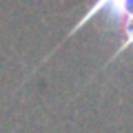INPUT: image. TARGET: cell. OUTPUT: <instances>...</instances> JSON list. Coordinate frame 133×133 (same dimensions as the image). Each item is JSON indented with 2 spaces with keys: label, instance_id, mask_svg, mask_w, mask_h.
<instances>
[{
  "label": "cell",
  "instance_id": "6da1fadb",
  "mask_svg": "<svg viewBox=\"0 0 133 133\" xmlns=\"http://www.w3.org/2000/svg\"><path fill=\"white\" fill-rule=\"evenodd\" d=\"M95 18H102L111 31L120 36V44L115 47V51L111 53L109 62H107V64H111L124 51L133 49V0H93L91 7H87L84 16L78 20V24H73L69 36H76L82 27H87V22Z\"/></svg>",
  "mask_w": 133,
  "mask_h": 133
}]
</instances>
